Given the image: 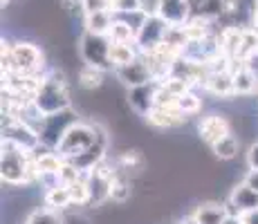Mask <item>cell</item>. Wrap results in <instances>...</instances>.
Listing matches in <instances>:
<instances>
[{
	"label": "cell",
	"instance_id": "obj_32",
	"mask_svg": "<svg viewBox=\"0 0 258 224\" xmlns=\"http://www.w3.org/2000/svg\"><path fill=\"white\" fill-rule=\"evenodd\" d=\"M240 222L242 224H258V208L256 211H247V213H240Z\"/></svg>",
	"mask_w": 258,
	"mask_h": 224
},
{
	"label": "cell",
	"instance_id": "obj_29",
	"mask_svg": "<svg viewBox=\"0 0 258 224\" xmlns=\"http://www.w3.org/2000/svg\"><path fill=\"white\" fill-rule=\"evenodd\" d=\"M81 7H83V14H97V12H106L108 5L106 0H81ZM110 12V9H108Z\"/></svg>",
	"mask_w": 258,
	"mask_h": 224
},
{
	"label": "cell",
	"instance_id": "obj_12",
	"mask_svg": "<svg viewBox=\"0 0 258 224\" xmlns=\"http://www.w3.org/2000/svg\"><path fill=\"white\" fill-rule=\"evenodd\" d=\"M198 130H200V139H202V141L209 143V146H213V143L220 141L225 134L231 132V126H229V121H227L222 114H211V117L202 119Z\"/></svg>",
	"mask_w": 258,
	"mask_h": 224
},
{
	"label": "cell",
	"instance_id": "obj_11",
	"mask_svg": "<svg viewBox=\"0 0 258 224\" xmlns=\"http://www.w3.org/2000/svg\"><path fill=\"white\" fill-rule=\"evenodd\" d=\"M229 206L236 211V215L247 213V211H256L258 208V191L254 186H249L247 182H240L234 191H231Z\"/></svg>",
	"mask_w": 258,
	"mask_h": 224
},
{
	"label": "cell",
	"instance_id": "obj_27",
	"mask_svg": "<svg viewBox=\"0 0 258 224\" xmlns=\"http://www.w3.org/2000/svg\"><path fill=\"white\" fill-rule=\"evenodd\" d=\"M200 99L196 97L193 92H186V94H182V97H177V101H175V110L177 112H182L186 117V114H193V112H198L200 110Z\"/></svg>",
	"mask_w": 258,
	"mask_h": 224
},
{
	"label": "cell",
	"instance_id": "obj_7",
	"mask_svg": "<svg viewBox=\"0 0 258 224\" xmlns=\"http://www.w3.org/2000/svg\"><path fill=\"white\" fill-rule=\"evenodd\" d=\"M5 139L18 143V146L25 148L27 153L36 151V148L41 146V137H38V132L32 130L23 119L14 117V114H7V121H5Z\"/></svg>",
	"mask_w": 258,
	"mask_h": 224
},
{
	"label": "cell",
	"instance_id": "obj_13",
	"mask_svg": "<svg viewBox=\"0 0 258 224\" xmlns=\"http://www.w3.org/2000/svg\"><path fill=\"white\" fill-rule=\"evenodd\" d=\"M193 217L200 224H222L229 217V208L222 206V204H216V202H205L196 208Z\"/></svg>",
	"mask_w": 258,
	"mask_h": 224
},
{
	"label": "cell",
	"instance_id": "obj_25",
	"mask_svg": "<svg viewBox=\"0 0 258 224\" xmlns=\"http://www.w3.org/2000/svg\"><path fill=\"white\" fill-rule=\"evenodd\" d=\"M27 224H66V220L54 208H38L27 217Z\"/></svg>",
	"mask_w": 258,
	"mask_h": 224
},
{
	"label": "cell",
	"instance_id": "obj_10",
	"mask_svg": "<svg viewBox=\"0 0 258 224\" xmlns=\"http://www.w3.org/2000/svg\"><path fill=\"white\" fill-rule=\"evenodd\" d=\"M155 92H157V81L146 83L140 88H131L128 92V103L140 117H148V112L155 108Z\"/></svg>",
	"mask_w": 258,
	"mask_h": 224
},
{
	"label": "cell",
	"instance_id": "obj_35",
	"mask_svg": "<svg viewBox=\"0 0 258 224\" xmlns=\"http://www.w3.org/2000/svg\"><path fill=\"white\" fill-rule=\"evenodd\" d=\"M66 224H88L83 217H70V220H66Z\"/></svg>",
	"mask_w": 258,
	"mask_h": 224
},
{
	"label": "cell",
	"instance_id": "obj_4",
	"mask_svg": "<svg viewBox=\"0 0 258 224\" xmlns=\"http://www.w3.org/2000/svg\"><path fill=\"white\" fill-rule=\"evenodd\" d=\"M110 45L112 41L108 36H99V34H90L86 32L79 41V52L81 58L86 61V65L99 67V69H110L112 61H110Z\"/></svg>",
	"mask_w": 258,
	"mask_h": 224
},
{
	"label": "cell",
	"instance_id": "obj_15",
	"mask_svg": "<svg viewBox=\"0 0 258 224\" xmlns=\"http://www.w3.org/2000/svg\"><path fill=\"white\" fill-rule=\"evenodd\" d=\"M207 90L216 97H234V72H211L209 81H207Z\"/></svg>",
	"mask_w": 258,
	"mask_h": 224
},
{
	"label": "cell",
	"instance_id": "obj_1",
	"mask_svg": "<svg viewBox=\"0 0 258 224\" xmlns=\"http://www.w3.org/2000/svg\"><path fill=\"white\" fill-rule=\"evenodd\" d=\"M34 108L43 117H52V114H61L70 108V92H68V83L58 69H52L47 77H43L41 88H38L36 97H34Z\"/></svg>",
	"mask_w": 258,
	"mask_h": 224
},
{
	"label": "cell",
	"instance_id": "obj_18",
	"mask_svg": "<svg viewBox=\"0 0 258 224\" xmlns=\"http://www.w3.org/2000/svg\"><path fill=\"white\" fill-rule=\"evenodd\" d=\"M234 72V88H236V94H251L258 86V79H256V72L247 65H240L238 69H231Z\"/></svg>",
	"mask_w": 258,
	"mask_h": 224
},
{
	"label": "cell",
	"instance_id": "obj_9",
	"mask_svg": "<svg viewBox=\"0 0 258 224\" xmlns=\"http://www.w3.org/2000/svg\"><path fill=\"white\" fill-rule=\"evenodd\" d=\"M191 3L188 0H162L157 16L164 21L168 27H184L191 21Z\"/></svg>",
	"mask_w": 258,
	"mask_h": 224
},
{
	"label": "cell",
	"instance_id": "obj_17",
	"mask_svg": "<svg viewBox=\"0 0 258 224\" xmlns=\"http://www.w3.org/2000/svg\"><path fill=\"white\" fill-rule=\"evenodd\" d=\"M112 23H115V18H112V12H108V9H106V12L88 14V16H86V32L99 34V36H108Z\"/></svg>",
	"mask_w": 258,
	"mask_h": 224
},
{
	"label": "cell",
	"instance_id": "obj_23",
	"mask_svg": "<svg viewBox=\"0 0 258 224\" xmlns=\"http://www.w3.org/2000/svg\"><path fill=\"white\" fill-rule=\"evenodd\" d=\"M103 69L99 67H92V65H86L79 72V83H81V88L86 90H97L103 86Z\"/></svg>",
	"mask_w": 258,
	"mask_h": 224
},
{
	"label": "cell",
	"instance_id": "obj_31",
	"mask_svg": "<svg viewBox=\"0 0 258 224\" xmlns=\"http://www.w3.org/2000/svg\"><path fill=\"white\" fill-rule=\"evenodd\" d=\"M247 166H249L251 171H258V141L251 143L249 153H247Z\"/></svg>",
	"mask_w": 258,
	"mask_h": 224
},
{
	"label": "cell",
	"instance_id": "obj_20",
	"mask_svg": "<svg viewBox=\"0 0 258 224\" xmlns=\"http://www.w3.org/2000/svg\"><path fill=\"white\" fill-rule=\"evenodd\" d=\"M135 36H137V27H133L126 21H115L110 32H108V38L112 43H135Z\"/></svg>",
	"mask_w": 258,
	"mask_h": 224
},
{
	"label": "cell",
	"instance_id": "obj_2",
	"mask_svg": "<svg viewBox=\"0 0 258 224\" xmlns=\"http://www.w3.org/2000/svg\"><path fill=\"white\" fill-rule=\"evenodd\" d=\"M0 171H3V182L12 184V186L29 182L32 177H38L36 164H34V159H29V153L18 146V143L9 141V139H3Z\"/></svg>",
	"mask_w": 258,
	"mask_h": 224
},
{
	"label": "cell",
	"instance_id": "obj_21",
	"mask_svg": "<svg viewBox=\"0 0 258 224\" xmlns=\"http://www.w3.org/2000/svg\"><path fill=\"white\" fill-rule=\"evenodd\" d=\"M45 202L49 208L54 211H63L72 204V195H70V188L68 186H56V188H49L45 193Z\"/></svg>",
	"mask_w": 258,
	"mask_h": 224
},
{
	"label": "cell",
	"instance_id": "obj_30",
	"mask_svg": "<svg viewBox=\"0 0 258 224\" xmlns=\"http://www.w3.org/2000/svg\"><path fill=\"white\" fill-rule=\"evenodd\" d=\"M160 3H162V0H140L142 14H146V16H153V14H157V9H160Z\"/></svg>",
	"mask_w": 258,
	"mask_h": 224
},
{
	"label": "cell",
	"instance_id": "obj_5",
	"mask_svg": "<svg viewBox=\"0 0 258 224\" xmlns=\"http://www.w3.org/2000/svg\"><path fill=\"white\" fill-rule=\"evenodd\" d=\"M166 29H168V25L162 21L157 14L144 16L140 27H137V36H135V45L140 47V52L151 54V52H155L160 45H164Z\"/></svg>",
	"mask_w": 258,
	"mask_h": 224
},
{
	"label": "cell",
	"instance_id": "obj_8",
	"mask_svg": "<svg viewBox=\"0 0 258 224\" xmlns=\"http://www.w3.org/2000/svg\"><path fill=\"white\" fill-rule=\"evenodd\" d=\"M117 77L123 86L128 88H140V86H146V83H153L155 81V72H153L151 63L148 58H142L137 56L133 63L123 67H117Z\"/></svg>",
	"mask_w": 258,
	"mask_h": 224
},
{
	"label": "cell",
	"instance_id": "obj_19",
	"mask_svg": "<svg viewBox=\"0 0 258 224\" xmlns=\"http://www.w3.org/2000/svg\"><path fill=\"white\" fill-rule=\"evenodd\" d=\"M137 58V49L135 43H112L110 45V61L112 67H123L128 63H133Z\"/></svg>",
	"mask_w": 258,
	"mask_h": 224
},
{
	"label": "cell",
	"instance_id": "obj_14",
	"mask_svg": "<svg viewBox=\"0 0 258 224\" xmlns=\"http://www.w3.org/2000/svg\"><path fill=\"white\" fill-rule=\"evenodd\" d=\"M184 119H186L184 114L173 110V108H157L155 106L151 112H148L146 121L155 128H173V126H177V123H182Z\"/></svg>",
	"mask_w": 258,
	"mask_h": 224
},
{
	"label": "cell",
	"instance_id": "obj_3",
	"mask_svg": "<svg viewBox=\"0 0 258 224\" xmlns=\"http://www.w3.org/2000/svg\"><path fill=\"white\" fill-rule=\"evenodd\" d=\"M99 141V130L97 126H88V123H72L70 128H68V132L63 134V139L58 141L56 146V153L61 155L66 162H70V159L83 155V153H88L94 143Z\"/></svg>",
	"mask_w": 258,
	"mask_h": 224
},
{
	"label": "cell",
	"instance_id": "obj_33",
	"mask_svg": "<svg viewBox=\"0 0 258 224\" xmlns=\"http://www.w3.org/2000/svg\"><path fill=\"white\" fill-rule=\"evenodd\" d=\"M247 184H249V186H254L256 191H258V171H251L249 175H247V179H245Z\"/></svg>",
	"mask_w": 258,
	"mask_h": 224
},
{
	"label": "cell",
	"instance_id": "obj_16",
	"mask_svg": "<svg viewBox=\"0 0 258 224\" xmlns=\"http://www.w3.org/2000/svg\"><path fill=\"white\" fill-rule=\"evenodd\" d=\"M34 164H36V171H38V177L43 175H58L63 168V164H66V159H63L58 153H38V155H34Z\"/></svg>",
	"mask_w": 258,
	"mask_h": 224
},
{
	"label": "cell",
	"instance_id": "obj_26",
	"mask_svg": "<svg viewBox=\"0 0 258 224\" xmlns=\"http://www.w3.org/2000/svg\"><path fill=\"white\" fill-rule=\"evenodd\" d=\"M70 188V195H72V204H86L92 200V191H90V184H88V179H79V182H74Z\"/></svg>",
	"mask_w": 258,
	"mask_h": 224
},
{
	"label": "cell",
	"instance_id": "obj_6",
	"mask_svg": "<svg viewBox=\"0 0 258 224\" xmlns=\"http://www.w3.org/2000/svg\"><path fill=\"white\" fill-rule=\"evenodd\" d=\"M43 65V52L34 43H14L12 45V72L21 77H34Z\"/></svg>",
	"mask_w": 258,
	"mask_h": 224
},
{
	"label": "cell",
	"instance_id": "obj_22",
	"mask_svg": "<svg viewBox=\"0 0 258 224\" xmlns=\"http://www.w3.org/2000/svg\"><path fill=\"white\" fill-rule=\"evenodd\" d=\"M238 146H240V141L234 137V134H225V137L220 139V141H216L211 146L213 155H216L218 159H234L238 155Z\"/></svg>",
	"mask_w": 258,
	"mask_h": 224
},
{
	"label": "cell",
	"instance_id": "obj_24",
	"mask_svg": "<svg viewBox=\"0 0 258 224\" xmlns=\"http://www.w3.org/2000/svg\"><path fill=\"white\" fill-rule=\"evenodd\" d=\"M128 197H131V182L126 177H121L119 173H115L112 184H110V200L117 204H123Z\"/></svg>",
	"mask_w": 258,
	"mask_h": 224
},
{
	"label": "cell",
	"instance_id": "obj_28",
	"mask_svg": "<svg viewBox=\"0 0 258 224\" xmlns=\"http://www.w3.org/2000/svg\"><path fill=\"white\" fill-rule=\"evenodd\" d=\"M112 12H121V14H142L140 0H115Z\"/></svg>",
	"mask_w": 258,
	"mask_h": 224
},
{
	"label": "cell",
	"instance_id": "obj_34",
	"mask_svg": "<svg viewBox=\"0 0 258 224\" xmlns=\"http://www.w3.org/2000/svg\"><path fill=\"white\" fill-rule=\"evenodd\" d=\"M222 224H242V222H240V217H238V215H229Z\"/></svg>",
	"mask_w": 258,
	"mask_h": 224
},
{
	"label": "cell",
	"instance_id": "obj_36",
	"mask_svg": "<svg viewBox=\"0 0 258 224\" xmlns=\"http://www.w3.org/2000/svg\"><path fill=\"white\" fill-rule=\"evenodd\" d=\"M180 224H200V222H198V220H196V217H193V215H191V217H184V220H182Z\"/></svg>",
	"mask_w": 258,
	"mask_h": 224
}]
</instances>
